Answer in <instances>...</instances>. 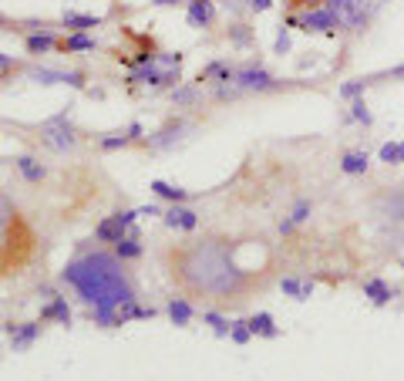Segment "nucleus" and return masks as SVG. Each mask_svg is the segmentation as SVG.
<instances>
[{"instance_id": "423d86ee", "label": "nucleus", "mask_w": 404, "mask_h": 381, "mask_svg": "<svg viewBox=\"0 0 404 381\" xmlns=\"http://www.w3.org/2000/svg\"><path fill=\"white\" fill-rule=\"evenodd\" d=\"M41 142L51 149V152H71V149L78 145V132L71 128L68 112H61V115H54L51 122H44L41 125Z\"/></svg>"}, {"instance_id": "c756f323", "label": "nucleus", "mask_w": 404, "mask_h": 381, "mask_svg": "<svg viewBox=\"0 0 404 381\" xmlns=\"http://www.w3.org/2000/svg\"><path fill=\"white\" fill-rule=\"evenodd\" d=\"M202 324H209L212 331H216V334H219V338H229V327H233V321H229V317H223V314L219 311H202Z\"/></svg>"}, {"instance_id": "2f4dec72", "label": "nucleus", "mask_w": 404, "mask_h": 381, "mask_svg": "<svg viewBox=\"0 0 404 381\" xmlns=\"http://www.w3.org/2000/svg\"><path fill=\"white\" fill-rule=\"evenodd\" d=\"M350 122H361V125H371V122H374L371 112H367V101L364 98H354V105H350Z\"/></svg>"}, {"instance_id": "c85d7f7f", "label": "nucleus", "mask_w": 404, "mask_h": 381, "mask_svg": "<svg viewBox=\"0 0 404 381\" xmlns=\"http://www.w3.org/2000/svg\"><path fill=\"white\" fill-rule=\"evenodd\" d=\"M101 24V17H91V14H74V11H64V28L78 30V34H84L88 28H98Z\"/></svg>"}, {"instance_id": "4c0bfd02", "label": "nucleus", "mask_w": 404, "mask_h": 381, "mask_svg": "<svg viewBox=\"0 0 404 381\" xmlns=\"http://www.w3.org/2000/svg\"><path fill=\"white\" fill-rule=\"evenodd\" d=\"M14 68H17V61H14V57L0 55V71H4V74H7V71H14Z\"/></svg>"}, {"instance_id": "6ab92c4d", "label": "nucleus", "mask_w": 404, "mask_h": 381, "mask_svg": "<svg viewBox=\"0 0 404 381\" xmlns=\"http://www.w3.org/2000/svg\"><path fill=\"white\" fill-rule=\"evenodd\" d=\"M250 331H253V338H266V341H273V338H279V327H277V321H273V314H266V311H260V314H253L250 321Z\"/></svg>"}, {"instance_id": "f03ea898", "label": "nucleus", "mask_w": 404, "mask_h": 381, "mask_svg": "<svg viewBox=\"0 0 404 381\" xmlns=\"http://www.w3.org/2000/svg\"><path fill=\"white\" fill-rule=\"evenodd\" d=\"M61 280L74 287V294L91 307V317L101 327H115L118 324V307L128 300H139L135 283L125 273V263L115 254H105V250H95V254H84L64 263Z\"/></svg>"}, {"instance_id": "0eeeda50", "label": "nucleus", "mask_w": 404, "mask_h": 381, "mask_svg": "<svg viewBox=\"0 0 404 381\" xmlns=\"http://www.w3.org/2000/svg\"><path fill=\"white\" fill-rule=\"evenodd\" d=\"M233 85H236L243 95H250V91H277L279 81L263 68V64H260V61H250V64L236 68V78H233Z\"/></svg>"}, {"instance_id": "1a4fd4ad", "label": "nucleus", "mask_w": 404, "mask_h": 381, "mask_svg": "<svg viewBox=\"0 0 404 381\" xmlns=\"http://www.w3.org/2000/svg\"><path fill=\"white\" fill-rule=\"evenodd\" d=\"M4 331H7L14 351H28L30 344L41 338V321H11V324H4Z\"/></svg>"}, {"instance_id": "a211bd4d", "label": "nucleus", "mask_w": 404, "mask_h": 381, "mask_svg": "<svg viewBox=\"0 0 404 381\" xmlns=\"http://www.w3.org/2000/svg\"><path fill=\"white\" fill-rule=\"evenodd\" d=\"M364 297L371 304H377V307H384V304H391V297H394V287L388 280H381V277H371V280H364Z\"/></svg>"}, {"instance_id": "9b49d317", "label": "nucleus", "mask_w": 404, "mask_h": 381, "mask_svg": "<svg viewBox=\"0 0 404 381\" xmlns=\"http://www.w3.org/2000/svg\"><path fill=\"white\" fill-rule=\"evenodd\" d=\"M162 223L168 229H182V233H195L199 229V212L189 210V206H182V203H172L166 212H162Z\"/></svg>"}, {"instance_id": "f3484780", "label": "nucleus", "mask_w": 404, "mask_h": 381, "mask_svg": "<svg viewBox=\"0 0 404 381\" xmlns=\"http://www.w3.org/2000/svg\"><path fill=\"white\" fill-rule=\"evenodd\" d=\"M166 314H168V321H172L175 327H185L195 317V307L189 304V297H172V300L166 304Z\"/></svg>"}, {"instance_id": "5701e85b", "label": "nucleus", "mask_w": 404, "mask_h": 381, "mask_svg": "<svg viewBox=\"0 0 404 381\" xmlns=\"http://www.w3.org/2000/svg\"><path fill=\"white\" fill-rule=\"evenodd\" d=\"M279 290L287 297H293V300H310V294H313V280H300V277H283L279 280Z\"/></svg>"}, {"instance_id": "7c9ffc66", "label": "nucleus", "mask_w": 404, "mask_h": 381, "mask_svg": "<svg viewBox=\"0 0 404 381\" xmlns=\"http://www.w3.org/2000/svg\"><path fill=\"white\" fill-rule=\"evenodd\" d=\"M125 145H132L128 132H115V135H105V139H98V149H101V152H118V149H125Z\"/></svg>"}, {"instance_id": "4be33fe9", "label": "nucleus", "mask_w": 404, "mask_h": 381, "mask_svg": "<svg viewBox=\"0 0 404 381\" xmlns=\"http://www.w3.org/2000/svg\"><path fill=\"white\" fill-rule=\"evenodd\" d=\"M168 98H172V105H175V108H192L195 101L202 98V91H199V85H175L172 88V91H168Z\"/></svg>"}, {"instance_id": "ea45409f", "label": "nucleus", "mask_w": 404, "mask_h": 381, "mask_svg": "<svg viewBox=\"0 0 404 381\" xmlns=\"http://www.w3.org/2000/svg\"><path fill=\"white\" fill-rule=\"evenodd\" d=\"M139 216H162V210H158V206H139Z\"/></svg>"}, {"instance_id": "393cba45", "label": "nucleus", "mask_w": 404, "mask_h": 381, "mask_svg": "<svg viewBox=\"0 0 404 381\" xmlns=\"http://www.w3.org/2000/svg\"><path fill=\"white\" fill-rule=\"evenodd\" d=\"M155 317V307H142L139 300H128L118 307V324H128V321H149Z\"/></svg>"}, {"instance_id": "bb28decb", "label": "nucleus", "mask_w": 404, "mask_h": 381, "mask_svg": "<svg viewBox=\"0 0 404 381\" xmlns=\"http://www.w3.org/2000/svg\"><path fill=\"white\" fill-rule=\"evenodd\" d=\"M57 47H61L64 55H81V51H95V38H88V34H78V30H74V34H68V38L57 44Z\"/></svg>"}, {"instance_id": "39448f33", "label": "nucleus", "mask_w": 404, "mask_h": 381, "mask_svg": "<svg viewBox=\"0 0 404 381\" xmlns=\"http://www.w3.org/2000/svg\"><path fill=\"white\" fill-rule=\"evenodd\" d=\"M374 212L381 216V223L391 226V233L404 237V183L384 189V193L374 199Z\"/></svg>"}, {"instance_id": "7ed1b4c3", "label": "nucleus", "mask_w": 404, "mask_h": 381, "mask_svg": "<svg viewBox=\"0 0 404 381\" xmlns=\"http://www.w3.org/2000/svg\"><path fill=\"white\" fill-rule=\"evenodd\" d=\"M37 229L28 212L0 193V277H17L37 260Z\"/></svg>"}, {"instance_id": "e433bc0d", "label": "nucleus", "mask_w": 404, "mask_h": 381, "mask_svg": "<svg viewBox=\"0 0 404 381\" xmlns=\"http://www.w3.org/2000/svg\"><path fill=\"white\" fill-rule=\"evenodd\" d=\"M246 7H250L253 14H263V11H270V7H273V0H250Z\"/></svg>"}, {"instance_id": "6e6552de", "label": "nucleus", "mask_w": 404, "mask_h": 381, "mask_svg": "<svg viewBox=\"0 0 404 381\" xmlns=\"http://www.w3.org/2000/svg\"><path fill=\"white\" fill-rule=\"evenodd\" d=\"M189 128H192V122H185V118H168V122L158 128V132H152V135H149V149H152V152L172 149L175 142H182V135H185Z\"/></svg>"}, {"instance_id": "58836bf2", "label": "nucleus", "mask_w": 404, "mask_h": 381, "mask_svg": "<svg viewBox=\"0 0 404 381\" xmlns=\"http://www.w3.org/2000/svg\"><path fill=\"white\" fill-rule=\"evenodd\" d=\"M125 132H128V139H132V142H139V139H142V125H139V122H132V125H128Z\"/></svg>"}, {"instance_id": "cd10ccee", "label": "nucleus", "mask_w": 404, "mask_h": 381, "mask_svg": "<svg viewBox=\"0 0 404 381\" xmlns=\"http://www.w3.org/2000/svg\"><path fill=\"white\" fill-rule=\"evenodd\" d=\"M377 159L384 166H404V142H384L377 149Z\"/></svg>"}, {"instance_id": "f8f14e48", "label": "nucleus", "mask_w": 404, "mask_h": 381, "mask_svg": "<svg viewBox=\"0 0 404 381\" xmlns=\"http://www.w3.org/2000/svg\"><path fill=\"white\" fill-rule=\"evenodd\" d=\"M233 78H236V68L229 61H212L195 74V85H233Z\"/></svg>"}, {"instance_id": "dca6fc26", "label": "nucleus", "mask_w": 404, "mask_h": 381, "mask_svg": "<svg viewBox=\"0 0 404 381\" xmlns=\"http://www.w3.org/2000/svg\"><path fill=\"white\" fill-rule=\"evenodd\" d=\"M125 233H128V229L122 226V220H118L115 212H112V216H105V220L95 226V240H98V243H112V246L122 240Z\"/></svg>"}, {"instance_id": "9d476101", "label": "nucleus", "mask_w": 404, "mask_h": 381, "mask_svg": "<svg viewBox=\"0 0 404 381\" xmlns=\"http://www.w3.org/2000/svg\"><path fill=\"white\" fill-rule=\"evenodd\" d=\"M30 81L37 85H71V88H84V71H54V68H30L28 71Z\"/></svg>"}, {"instance_id": "ddd939ff", "label": "nucleus", "mask_w": 404, "mask_h": 381, "mask_svg": "<svg viewBox=\"0 0 404 381\" xmlns=\"http://www.w3.org/2000/svg\"><path fill=\"white\" fill-rule=\"evenodd\" d=\"M51 300L41 307V321H51V324H61V327H71V307H68V297H61L51 290Z\"/></svg>"}, {"instance_id": "b1692460", "label": "nucleus", "mask_w": 404, "mask_h": 381, "mask_svg": "<svg viewBox=\"0 0 404 381\" xmlns=\"http://www.w3.org/2000/svg\"><path fill=\"white\" fill-rule=\"evenodd\" d=\"M367 169H371L367 152H344V156H340V172H344V176H364Z\"/></svg>"}, {"instance_id": "412c9836", "label": "nucleus", "mask_w": 404, "mask_h": 381, "mask_svg": "<svg viewBox=\"0 0 404 381\" xmlns=\"http://www.w3.org/2000/svg\"><path fill=\"white\" fill-rule=\"evenodd\" d=\"M17 169H21V176L34 186L47 179V166H41V159H34V156H17Z\"/></svg>"}, {"instance_id": "72a5a7b5", "label": "nucleus", "mask_w": 404, "mask_h": 381, "mask_svg": "<svg viewBox=\"0 0 404 381\" xmlns=\"http://www.w3.org/2000/svg\"><path fill=\"white\" fill-rule=\"evenodd\" d=\"M310 212H313V203H310V199H300V203L293 206L290 220H293L296 226H300V223H307V220H310Z\"/></svg>"}, {"instance_id": "f257e3e1", "label": "nucleus", "mask_w": 404, "mask_h": 381, "mask_svg": "<svg viewBox=\"0 0 404 381\" xmlns=\"http://www.w3.org/2000/svg\"><path fill=\"white\" fill-rule=\"evenodd\" d=\"M243 243L226 233H206L199 240L172 243L162 254L168 280L182 297H199L216 307H246L256 294H266L273 283V263H243Z\"/></svg>"}, {"instance_id": "c9c22d12", "label": "nucleus", "mask_w": 404, "mask_h": 381, "mask_svg": "<svg viewBox=\"0 0 404 381\" xmlns=\"http://www.w3.org/2000/svg\"><path fill=\"white\" fill-rule=\"evenodd\" d=\"M287 24H279V34H277V55H287L290 51V34H287Z\"/></svg>"}, {"instance_id": "20e7f679", "label": "nucleus", "mask_w": 404, "mask_h": 381, "mask_svg": "<svg viewBox=\"0 0 404 381\" xmlns=\"http://www.w3.org/2000/svg\"><path fill=\"white\" fill-rule=\"evenodd\" d=\"M287 28L307 30V34H337L340 30V17L327 7H313V11H300V14H287L283 21Z\"/></svg>"}, {"instance_id": "4468645a", "label": "nucleus", "mask_w": 404, "mask_h": 381, "mask_svg": "<svg viewBox=\"0 0 404 381\" xmlns=\"http://www.w3.org/2000/svg\"><path fill=\"white\" fill-rule=\"evenodd\" d=\"M185 21H189L192 28H209L212 21H216L212 0H185Z\"/></svg>"}, {"instance_id": "473e14b6", "label": "nucleus", "mask_w": 404, "mask_h": 381, "mask_svg": "<svg viewBox=\"0 0 404 381\" xmlns=\"http://www.w3.org/2000/svg\"><path fill=\"white\" fill-rule=\"evenodd\" d=\"M253 331L246 321H233V327H229V341H236V344H250Z\"/></svg>"}, {"instance_id": "2eb2a0df", "label": "nucleus", "mask_w": 404, "mask_h": 381, "mask_svg": "<svg viewBox=\"0 0 404 381\" xmlns=\"http://www.w3.org/2000/svg\"><path fill=\"white\" fill-rule=\"evenodd\" d=\"M112 254L118 256L122 263H128V260H139V256L145 254V246H142V237H139V229H135V226L128 229V233L122 237V240L115 243V246H112Z\"/></svg>"}, {"instance_id": "f704fd0d", "label": "nucleus", "mask_w": 404, "mask_h": 381, "mask_svg": "<svg viewBox=\"0 0 404 381\" xmlns=\"http://www.w3.org/2000/svg\"><path fill=\"white\" fill-rule=\"evenodd\" d=\"M364 88H367V81H364V78H361V81H347V85L340 88V98H350V101H354V98H361V95H364Z\"/></svg>"}, {"instance_id": "aec40b11", "label": "nucleus", "mask_w": 404, "mask_h": 381, "mask_svg": "<svg viewBox=\"0 0 404 381\" xmlns=\"http://www.w3.org/2000/svg\"><path fill=\"white\" fill-rule=\"evenodd\" d=\"M57 44H61V41H57L51 30H37V34H28V38H24V47H28V55H34V57L54 51Z\"/></svg>"}, {"instance_id": "a878e982", "label": "nucleus", "mask_w": 404, "mask_h": 381, "mask_svg": "<svg viewBox=\"0 0 404 381\" xmlns=\"http://www.w3.org/2000/svg\"><path fill=\"white\" fill-rule=\"evenodd\" d=\"M149 189H152L158 199H168V203H185V199H189V193H185L182 186H172V183H166V179H152Z\"/></svg>"}]
</instances>
